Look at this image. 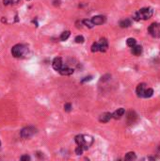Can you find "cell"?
<instances>
[{"label": "cell", "instance_id": "6da1fadb", "mask_svg": "<svg viewBox=\"0 0 160 161\" xmlns=\"http://www.w3.org/2000/svg\"><path fill=\"white\" fill-rule=\"evenodd\" d=\"M152 10L151 8H143L135 13L133 16V19L135 21H140L141 19L148 20L152 17Z\"/></svg>", "mask_w": 160, "mask_h": 161}, {"label": "cell", "instance_id": "7a4b0ae2", "mask_svg": "<svg viewBox=\"0 0 160 161\" xmlns=\"http://www.w3.org/2000/svg\"><path fill=\"white\" fill-rule=\"evenodd\" d=\"M27 48L23 44H16L11 48V54L14 58H22L26 55Z\"/></svg>", "mask_w": 160, "mask_h": 161}, {"label": "cell", "instance_id": "3957f363", "mask_svg": "<svg viewBox=\"0 0 160 161\" xmlns=\"http://www.w3.org/2000/svg\"><path fill=\"white\" fill-rule=\"evenodd\" d=\"M37 133V129L33 126H27L25 127L24 129H22L21 131V137L23 138H30L31 137H33Z\"/></svg>", "mask_w": 160, "mask_h": 161}, {"label": "cell", "instance_id": "277c9868", "mask_svg": "<svg viewBox=\"0 0 160 161\" xmlns=\"http://www.w3.org/2000/svg\"><path fill=\"white\" fill-rule=\"evenodd\" d=\"M148 31L154 38H160V24L159 23L152 24L149 26Z\"/></svg>", "mask_w": 160, "mask_h": 161}, {"label": "cell", "instance_id": "5b68a950", "mask_svg": "<svg viewBox=\"0 0 160 161\" xmlns=\"http://www.w3.org/2000/svg\"><path fill=\"white\" fill-rule=\"evenodd\" d=\"M52 66L54 68V70H56V71H59V70L62 68V66H63V63H62V59L61 58H56L54 60H53V63H52Z\"/></svg>", "mask_w": 160, "mask_h": 161}, {"label": "cell", "instance_id": "8992f818", "mask_svg": "<svg viewBox=\"0 0 160 161\" xmlns=\"http://www.w3.org/2000/svg\"><path fill=\"white\" fill-rule=\"evenodd\" d=\"M108 48V44L106 38H102L99 41V51L101 52H106Z\"/></svg>", "mask_w": 160, "mask_h": 161}, {"label": "cell", "instance_id": "52a82bcc", "mask_svg": "<svg viewBox=\"0 0 160 161\" xmlns=\"http://www.w3.org/2000/svg\"><path fill=\"white\" fill-rule=\"evenodd\" d=\"M92 21L95 26H99V25H102L106 22V17L102 16V15H97V16L92 17Z\"/></svg>", "mask_w": 160, "mask_h": 161}, {"label": "cell", "instance_id": "ba28073f", "mask_svg": "<svg viewBox=\"0 0 160 161\" xmlns=\"http://www.w3.org/2000/svg\"><path fill=\"white\" fill-rule=\"evenodd\" d=\"M145 90H146V84H144V83L140 84V85L137 87V90H136L137 95L138 97H143Z\"/></svg>", "mask_w": 160, "mask_h": 161}, {"label": "cell", "instance_id": "9c48e42d", "mask_svg": "<svg viewBox=\"0 0 160 161\" xmlns=\"http://www.w3.org/2000/svg\"><path fill=\"white\" fill-rule=\"evenodd\" d=\"M61 75H71L74 73V69H71L67 66H62V68L59 71Z\"/></svg>", "mask_w": 160, "mask_h": 161}, {"label": "cell", "instance_id": "30bf717a", "mask_svg": "<svg viewBox=\"0 0 160 161\" xmlns=\"http://www.w3.org/2000/svg\"><path fill=\"white\" fill-rule=\"evenodd\" d=\"M112 118V114L110 112H106V113H103L101 116H100V122L102 123H107L110 121V119Z\"/></svg>", "mask_w": 160, "mask_h": 161}, {"label": "cell", "instance_id": "8fae6325", "mask_svg": "<svg viewBox=\"0 0 160 161\" xmlns=\"http://www.w3.org/2000/svg\"><path fill=\"white\" fill-rule=\"evenodd\" d=\"M75 142L77 143L78 146H82L85 150V138L84 135H78L75 137Z\"/></svg>", "mask_w": 160, "mask_h": 161}, {"label": "cell", "instance_id": "7c38bea8", "mask_svg": "<svg viewBox=\"0 0 160 161\" xmlns=\"http://www.w3.org/2000/svg\"><path fill=\"white\" fill-rule=\"evenodd\" d=\"M124 113H125V110L123 108H118L112 114V118H114L115 120H118V119H121L123 116Z\"/></svg>", "mask_w": 160, "mask_h": 161}, {"label": "cell", "instance_id": "4fadbf2b", "mask_svg": "<svg viewBox=\"0 0 160 161\" xmlns=\"http://www.w3.org/2000/svg\"><path fill=\"white\" fill-rule=\"evenodd\" d=\"M132 53H133L135 56H140L142 53V47L141 45H134L132 47Z\"/></svg>", "mask_w": 160, "mask_h": 161}, {"label": "cell", "instance_id": "5bb4252c", "mask_svg": "<svg viewBox=\"0 0 160 161\" xmlns=\"http://www.w3.org/2000/svg\"><path fill=\"white\" fill-rule=\"evenodd\" d=\"M132 24V21L130 19H124L120 22V26L122 29H125V27H129Z\"/></svg>", "mask_w": 160, "mask_h": 161}, {"label": "cell", "instance_id": "9a60e30c", "mask_svg": "<svg viewBox=\"0 0 160 161\" xmlns=\"http://www.w3.org/2000/svg\"><path fill=\"white\" fill-rule=\"evenodd\" d=\"M152 94H154V90L151 89V88H148V89L146 88L145 92H144L143 97H144V98H150V97L152 96Z\"/></svg>", "mask_w": 160, "mask_h": 161}, {"label": "cell", "instance_id": "2e32d148", "mask_svg": "<svg viewBox=\"0 0 160 161\" xmlns=\"http://www.w3.org/2000/svg\"><path fill=\"white\" fill-rule=\"evenodd\" d=\"M136 158H137V156L134 152H129L124 156V160H133V159H136Z\"/></svg>", "mask_w": 160, "mask_h": 161}, {"label": "cell", "instance_id": "e0dca14e", "mask_svg": "<svg viewBox=\"0 0 160 161\" xmlns=\"http://www.w3.org/2000/svg\"><path fill=\"white\" fill-rule=\"evenodd\" d=\"M126 44H127V45H128L129 47H133L134 45L137 44V41H136V39H134V38H129V39H127V41H126Z\"/></svg>", "mask_w": 160, "mask_h": 161}, {"label": "cell", "instance_id": "ac0fdd59", "mask_svg": "<svg viewBox=\"0 0 160 161\" xmlns=\"http://www.w3.org/2000/svg\"><path fill=\"white\" fill-rule=\"evenodd\" d=\"M82 23L84 24L86 26H88L89 29H92V27L95 26V25L92 23V20H84V21H83Z\"/></svg>", "mask_w": 160, "mask_h": 161}, {"label": "cell", "instance_id": "d6986e66", "mask_svg": "<svg viewBox=\"0 0 160 161\" xmlns=\"http://www.w3.org/2000/svg\"><path fill=\"white\" fill-rule=\"evenodd\" d=\"M70 31H64L60 35V40L61 41H66L69 37H70Z\"/></svg>", "mask_w": 160, "mask_h": 161}, {"label": "cell", "instance_id": "ffe728a7", "mask_svg": "<svg viewBox=\"0 0 160 161\" xmlns=\"http://www.w3.org/2000/svg\"><path fill=\"white\" fill-rule=\"evenodd\" d=\"M74 41H75V43H77V44H83V43H84L85 39H84V37L81 36V35H80V36L75 37Z\"/></svg>", "mask_w": 160, "mask_h": 161}, {"label": "cell", "instance_id": "44dd1931", "mask_svg": "<svg viewBox=\"0 0 160 161\" xmlns=\"http://www.w3.org/2000/svg\"><path fill=\"white\" fill-rule=\"evenodd\" d=\"M92 51L94 53V52H97L99 51V43H94L92 46Z\"/></svg>", "mask_w": 160, "mask_h": 161}, {"label": "cell", "instance_id": "7402d4cb", "mask_svg": "<svg viewBox=\"0 0 160 161\" xmlns=\"http://www.w3.org/2000/svg\"><path fill=\"white\" fill-rule=\"evenodd\" d=\"M3 2L5 5H9V4H17L19 2V0H3Z\"/></svg>", "mask_w": 160, "mask_h": 161}, {"label": "cell", "instance_id": "603a6c76", "mask_svg": "<svg viewBox=\"0 0 160 161\" xmlns=\"http://www.w3.org/2000/svg\"><path fill=\"white\" fill-rule=\"evenodd\" d=\"M83 151H84V148H83L82 146H78L77 148L75 149V153H76V155L80 156V155H82V153H83Z\"/></svg>", "mask_w": 160, "mask_h": 161}, {"label": "cell", "instance_id": "cb8c5ba5", "mask_svg": "<svg viewBox=\"0 0 160 161\" xmlns=\"http://www.w3.org/2000/svg\"><path fill=\"white\" fill-rule=\"evenodd\" d=\"M64 110L67 111V112H69V111H71L72 110V105L71 104H65V106H64Z\"/></svg>", "mask_w": 160, "mask_h": 161}, {"label": "cell", "instance_id": "d4e9b609", "mask_svg": "<svg viewBox=\"0 0 160 161\" xmlns=\"http://www.w3.org/2000/svg\"><path fill=\"white\" fill-rule=\"evenodd\" d=\"M21 160H30V156H23L22 157H21Z\"/></svg>", "mask_w": 160, "mask_h": 161}, {"label": "cell", "instance_id": "484cf974", "mask_svg": "<svg viewBox=\"0 0 160 161\" xmlns=\"http://www.w3.org/2000/svg\"><path fill=\"white\" fill-rule=\"evenodd\" d=\"M92 76H88V77H85V79H83L82 82H86V81H89V80H92Z\"/></svg>", "mask_w": 160, "mask_h": 161}, {"label": "cell", "instance_id": "4316f807", "mask_svg": "<svg viewBox=\"0 0 160 161\" xmlns=\"http://www.w3.org/2000/svg\"><path fill=\"white\" fill-rule=\"evenodd\" d=\"M0 145H1V142H0Z\"/></svg>", "mask_w": 160, "mask_h": 161}]
</instances>
